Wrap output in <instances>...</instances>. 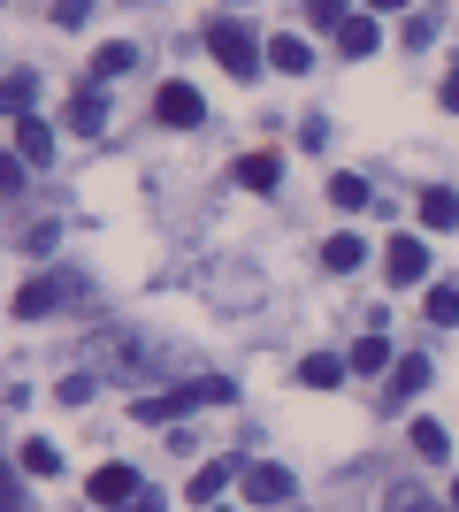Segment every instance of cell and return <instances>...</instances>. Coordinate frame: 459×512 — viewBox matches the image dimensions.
I'll list each match as a JSON object with an SVG mask.
<instances>
[{
    "label": "cell",
    "instance_id": "cell-31",
    "mask_svg": "<svg viewBox=\"0 0 459 512\" xmlns=\"http://www.w3.org/2000/svg\"><path fill=\"white\" fill-rule=\"evenodd\" d=\"M92 390H100V375H69V383H62V406H85Z\"/></svg>",
    "mask_w": 459,
    "mask_h": 512
},
{
    "label": "cell",
    "instance_id": "cell-2",
    "mask_svg": "<svg viewBox=\"0 0 459 512\" xmlns=\"http://www.w3.org/2000/svg\"><path fill=\"white\" fill-rule=\"evenodd\" d=\"M69 299H85V283H77V276H31L16 291V314L23 321H46V314H62Z\"/></svg>",
    "mask_w": 459,
    "mask_h": 512
},
{
    "label": "cell",
    "instance_id": "cell-4",
    "mask_svg": "<svg viewBox=\"0 0 459 512\" xmlns=\"http://www.w3.org/2000/svg\"><path fill=\"white\" fill-rule=\"evenodd\" d=\"M421 276H429V245H421V237H391V253H383V283L406 291V283H421Z\"/></svg>",
    "mask_w": 459,
    "mask_h": 512
},
{
    "label": "cell",
    "instance_id": "cell-28",
    "mask_svg": "<svg viewBox=\"0 0 459 512\" xmlns=\"http://www.w3.org/2000/svg\"><path fill=\"white\" fill-rule=\"evenodd\" d=\"M192 398H199V406H230V383H222V375H199Z\"/></svg>",
    "mask_w": 459,
    "mask_h": 512
},
{
    "label": "cell",
    "instance_id": "cell-19",
    "mask_svg": "<svg viewBox=\"0 0 459 512\" xmlns=\"http://www.w3.org/2000/svg\"><path fill=\"white\" fill-rule=\"evenodd\" d=\"M345 367H360V375L391 367V344H383V329H360V344H352V360H345Z\"/></svg>",
    "mask_w": 459,
    "mask_h": 512
},
{
    "label": "cell",
    "instance_id": "cell-30",
    "mask_svg": "<svg viewBox=\"0 0 459 512\" xmlns=\"http://www.w3.org/2000/svg\"><path fill=\"white\" fill-rule=\"evenodd\" d=\"M306 23H329V31H337V23H345V0H306Z\"/></svg>",
    "mask_w": 459,
    "mask_h": 512
},
{
    "label": "cell",
    "instance_id": "cell-8",
    "mask_svg": "<svg viewBox=\"0 0 459 512\" xmlns=\"http://www.w3.org/2000/svg\"><path fill=\"white\" fill-rule=\"evenodd\" d=\"M375 46H383V31H375V8H368V16H345V23H337V54H345V62H368Z\"/></svg>",
    "mask_w": 459,
    "mask_h": 512
},
{
    "label": "cell",
    "instance_id": "cell-6",
    "mask_svg": "<svg viewBox=\"0 0 459 512\" xmlns=\"http://www.w3.org/2000/svg\"><path fill=\"white\" fill-rule=\"evenodd\" d=\"M138 352H146V344H138L131 329H108V337H92V344H85V360H92V367H108V375H123Z\"/></svg>",
    "mask_w": 459,
    "mask_h": 512
},
{
    "label": "cell",
    "instance_id": "cell-20",
    "mask_svg": "<svg viewBox=\"0 0 459 512\" xmlns=\"http://www.w3.org/2000/svg\"><path fill=\"white\" fill-rule=\"evenodd\" d=\"M414 451L429 459V467H444V459H452V436H444V428L429 421V413H421V421H414Z\"/></svg>",
    "mask_w": 459,
    "mask_h": 512
},
{
    "label": "cell",
    "instance_id": "cell-35",
    "mask_svg": "<svg viewBox=\"0 0 459 512\" xmlns=\"http://www.w3.org/2000/svg\"><path fill=\"white\" fill-rule=\"evenodd\" d=\"M368 8H406V0H368Z\"/></svg>",
    "mask_w": 459,
    "mask_h": 512
},
{
    "label": "cell",
    "instance_id": "cell-18",
    "mask_svg": "<svg viewBox=\"0 0 459 512\" xmlns=\"http://www.w3.org/2000/svg\"><path fill=\"white\" fill-rule=\"evenodd\" d=\"M306 62H314V54H306V39H268V69H284V77H306Z\"/></svg>",
    "mask_w": 459,
    "mask_h": 512
},
{
    "label": "cell",
    "instance_id": "cell-36",
    "mask_svg": "<svg viewBox=\"0 0 459 512\" xmlns=\"http://www.w3.org/2000/svg\"><path fill=\"white\" fill-rule=\"evenodd\" d=\"M452 512H459V482H452Z\"/></svg>",
    "mask_w": 459,
    "mask_h": 512
},
{
    "label": "cell",
    "instance_id": "cell-12",
    "mask_svg": "<svg viewBox=\"0 0 459 512\" xmlns=\"http://www.w3.org/2000/svg\"><path fill=\"white\" fill-rule=\"evenodd\" d=\"M69 130H85V138H92V130H108V100H100V85L69 92Z\"/></svg>",
    "mask_w": 459,
    "mask_h": 512
},
{
    "label": "cell",
    "instance_id": "cell-5",
    "mask_svg": "<svg viewBox=\"0 0 459 512\" xmlns=\"http://www.w3.org/2000/svg\"><path fill=\"white\" fill-rule=\"evenodd\" d=\"M138 490H146V474H138V467H100V474H92V505H131V497Z\"/></svg>",
    "mask_w": 459,
    "mask_h": 512
},
{
    "label": "cell",
    "instance_id": "cell-17",
    "mask_svg": "<svg viewBox=\"0 0 459 512\" xmlns=\"http://www.w3.org/2000/svg\"><path fill=\"white\" fill-rule=\"evenodd\" d=\"M276 176H284L276 153H245V161H238V184H245V192H276Z\"/></svg>",
    "mask_w": 459,
    "mask_h": 512
},
{
    "label": "cell",
    "instance_id": "cell-15",
    "mask_svg": "<svg viewBox=\"0 0 459 512\" xmlns=\"http://www.w3.org/2000/svg\"><path fill=\"white\" fill-rule=\"evenodd\" d=\"M360 260H368V245H360V237H352V230H337V237H329V245H322V268H329V276H352Z\"/></svg>",
    "mask_w": 459,
    "mask_h": 512
},
{
    "label": "cell",
    "instance_id": "cell-14",
    "mask_svg": "<svg viewBox=\"0 0 459 512\" xmlns=\"http://www.w3.org/2000/svg\"><path fill=\"white\" fill-rule=\"evenodd\" d=\"M31 100H39V77H31V69H8V77H0V115H31Z\"/></svg>",
    "mask_w": 459,
    "mask_h": 512
},
{
    "label": "cell",
    "instance_id": "cell-7",
    "mask_svg": "<svg viewBox=\"0 0 459 512\" xmlns=\"http://www.w3.org/2000/svg\"><path fill=\"white\" fill-rule=\"evenodd\" d=\"M291 490H299V482H291V467H245V497H253V505H291Z\"/></svg>",
    "mask_w": 459,
    "mask_h": 512
},
{
    "label": "cell",
    "instance_id": "cell-24",
    "mask_svg": "<svg viewBox=\"0 0 459 512\" xmlns=\"http://www.w3.org/2000/svg\"><path fill=\"white\" fill-rule=\"evenodd\" d=\"M329 199H337L345 214H360L368 207V184H360V176H329Z\"/></svg>",
    "mask_w": 459,
    "mask_h": 512
},
{
    "label": "cell",
    "instance_id": "cell-34",
    "mask_svg": "<svg viewBox=\"0 0 459 512\" xmlns=\"http://www.w3.org/2000/svg\"><path fill=\"white\" fill-rule=\"evenodd\" d=\"M437 100H444V107L459 115V69H444V92H437Z\"/></svg>",
    "mask_w": 459,
    "mask_h": 512
},
{
    "label": "cell",
    "instance_id": "cell-22",
    "mask_svg": "<svg viewBox=\"0 0 459 512\" xmlns=\"http://www.w3.org/2000/svg\"><path fill=\"white\" fill-rule=\"evenodd\" d=\"M16 467H23V474H62V451L46 444V436H31V444L16 451Z\"/></svg>",
    "mask_w": 459,
    "mask_h": 512
},
{
    "label": "cell",
    "instance_id": "cell-11",
    "mask_svg": "<svg viewBox=\"0 0 459 512\" xmlns=\"http://www.w3.org/2000/svg\"><path fill=\"white\" fill-rule=\"evenodd\" d=\"M138 69V46L131 39H108L100 54H92V85H115V77H131Z\"/></svg>",
    "mask_w": 459,
    "mask_h": 512
},
{
    "label": "cell",
    "instance_id": "cell-27",
    "mask_svg": "<svg viewBox=\"0 0 459 512\" xmlns=\"http://www.w3.org/2000/svg\"><path fill=\"white\" fill-rule=\"evenodd\" d=\"M23 169H31L23 153H0V199H16V192H23Z\"/></svg>",
    "mask_w": 459,
    "mask_h": 512
},
{
    "label": "cell",
    "instance_id": "cell-10",
    "mask_svg": "<svg viewBox=\"0 0 459 512\" xmlns=\"http://www.w3.org/2000/svg\"><path fill=\"white\" fill-rule=\"evenodd\" d=\"M16 153L31 161V169H46V161H54V123H39V115H16Z\"/></svg>",
    "mask_w": 459,
    "mask_h": 512
},
{
    "label": "cell",
    "instance_id": "cell-21",
    "mask_svg": "<svg viewBox=\"0 0 459 512\" xmlns=\"http://www.w3.org/2000/svg\"><path fill=\"white\" fill-rule=\"evenodd\" d=\"M299 383H314V390H337V383H345V360H329V352H306Z\"/></svg>",
    "mask_w": 459,
    "mask_h": 512
},
{
    "label": "cell",
    "instance_id": "cell-16",
    "mask_svg": "<svg viewBox=\"0 0 459 512\" xmlns=\"http://www.w3.org/2000/svg\"><path fill=\"white\" fill-rule=\"evenodd\" d=\"M230 474H238V467H230V459H207V467L192 474V490H184V497H192V505H215V497L230 490Z\"/></svg>",
    "mask_w": 459,
    "mask_h": 512
},
{
    "label": "cell",
    "instance_id": "cell-9",
    "mask_svg": "<svg viewBox=\"0 0 459 512\" xmlns=\"http://www.w3.org/2000/svg\"><path fill=\"white\" fill-rule=\"evenodd\" d=\"M429 375H437V367H429V352H406V360H391V390H383V398H391V406H406Z\"/></svg>",
    "mask_w": 459,
    "mask_h": 512
},
{
    "label": "cell",
    "instance_id": "cell-23",
    "mask_svg": "<svg viewBox=\"0 0 459 512\" xmlns=\"http://www.w3.org/2000/svg\"><path fill=\"white\" fill-rule=\"evenodd\" d=\"M421 314L437 321V329H452L459 321V283H429V306H421Z\"/></svg>",
    "mask_w": 459,
    "mask_h": 512
},
{
    "label": "cell",
    "instance_id": "cell-3",
    "mask_svg": "<svg viewBox=\"0 0 459 512\" xmlns=\"http://www.w3.org/2000/svg\"><path fill=\"white\" fill-rule=\"evenodd\" d=\"M153 115H161L169 130H199V123H207V100H199L192 85H161V92H153Z\"/></svg>",
    "mask_w": 459,
    "mask_h": 512
},
{
    "label": "cell",
    "instance_id": "cell-13",
    "mask_svg": "<svg viewBox=\"0 0 459 512\" xmlns=\"http://www.w3.org/2000/svg\"><path fill=\"white\" fill-rule=\"evenodd\" d=\"M414 214H421V230H459V192H444V184H429Z\"/></svg>",
    "mask_w": 459,
    "mask_h": 512
},
{
    "label": "cell",
    "instance_id": "cell-26",
    "mask_svg": "<svg viewBox=\"0 0 459 512\" xmlns=\"http://www.w3.org/2000/svg\"><path fill=\"white\" fill-rule=\"evenodd\" d=\"M383 512H444V505L429 490H391V497H383Z\"/></svg>",
    "mask_w": 459,
    "mask_h": 512
},
{
    "label": "cell",
    "instance_id": "cell-33",
    "mask_svg": "<svg viewBox=\"0 0 459 512\" xmlns=\"http://www.w3.org/2000/svg\"><path fill=\"white\" fill-rule=\"evenodd\" d=\"M115 512H169V505H161V490H138L131 505H115Z\"/></svg>",
    "mask_w": 459,
    "mask_h": 512
},
{
    "label": "cell",
    "instance_id": "cell-25",
    "mask_svg": "<svg viewBox=\"0 0 459 512\" xmlns=\"http://www.w3.org/2000/svg\"><path fill=\"white\" fill-rule=\"evenodd\" d=\"M92 8H100V0H54L46 16L62 23V31H85V23H92Z\"/></svg>",
    "mask_w": 459,
    "mask_h": 512
},
{
    "label": "cell",
    "instance_id": "cell-29",
    "mask_svg": "<svg viewBox=\"0 0 459 512\" xmlns=\"http://www.w3.org/2000/svg\"><path fill=\"white\" fill-rule=\"evenodd\" d=\"M398 39H406V46H414V54H421V46L437 39V16H406V31H398Z\"/></svg>",
    "mask_w": 459,
    "mask_h": 512
},
{
    "label": "cell",
    "instance_id": "cell-1",
    "mask_svg": "<svg viewBox=\"0 0 459 512\" xmlns=\"http://www.w3.org/2000/svg\"><path fill=\"white\" fill-rule=\"evenodd\" d=\"M207 54H215L230 77H253V69L268 62V46L253 39V23H238V16H215V23H207Z\"/></svg>",
    "mask_w": 459,
    "mask_h": 512
},
{
    "label": "cell",
    "instance_id": "cell-32",
    "mask_svg": "<svg viewBox=\"0 0 459 512\" xmlns=\"http://www.w3.org/2000/svg\"><path fill=\"white\" fill-rule=\"evenodd\" d=\"M0 512H16V467L0 459Z\"/></svg>",
    "mask_w": 459,
    "mask_h": 512
}]
</instances>
